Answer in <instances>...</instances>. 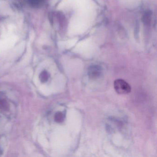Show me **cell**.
<instances>
[{"instance_id": "obj_1", "label": "cell", "mask_w": 157, "mask_h": 157, "mask_svg": "<svg viewBox=\"0 0 157 157\" xmlns=\"http://www.w3.org/2000/svg\"><path fill=\"white\" fill-rule=\"evenodd\" d=\"M116 92L120 94H127L131 91V87L125 81L121 79L116 80L114 82Z\"/></svg>"}, {"instance_id": "obj_2", "label": "cell", "mask_w": 157, "mask_h": 157, "mask_svg": "<svg viewBox=\"0 0 157 157\" xmlns=\"http://www.w3.org/2000/svg\"><path fill=\"white\" fill-rule=\"evenodd\" d=\"M101 74V68L97 65L90 67L88 71V75L90 78L95 79L98 78Z\"/></svg>"}, {"instance_id": "obj_7", "label": "cell", "mask_w": 157, "mask_h": 157, "mask_svg": "<svg viewBox=\"0 0 157 157\" xmlns=\"http://www.w3.org/2000/svg\"><path fill=\"white\" fill-rule=\"evenodd\" d=\"M0 152H1V147H0Z\"/></svg>"}, {"instance_id": "obj_5", "label": "cell", "mask_w": 157, "mask_h": 157, "mask_svg": "<svg viewBox=\"0 0 157 157\" xmlns=\"http://www.w3.org/2000/svg\"><path fill=\"white\" fill-rule=\"evenodd\" d=\"M40 80L42 82H45L48 80L49 78V74L46 71H44L40 74Z\"/></svg>"}, {"instance_id": "obj_3", "label": "cell", "mask_w": 157, "mask_h": 157, "mask_svg": "<svg viewBox=\"0 0 157 157\" xmlns=\"http://www.w3.org/2000/svg\"><path fill=\"white\" fill-rule=\"evenodd\" d=\"M10 109V105L7 100L0 99V112L5 113L8 112Z\"/></svg>"}, {"instance_id": "obj_4", "label": "cell", "mask_w": 157, "mask_h": 157, "mask_svg": "<svg viewBox=\"0 0 157 157\" xmlns=\"http://www.w3.org/2000/svg\"><path fill=\"white\" fill-rule=\"evenodd\" d=\"M151 12L150 11H147L145 12L142 18L143 22L146 25H148L150 23L151 21Z\"/></svg>"}, {"instance_id": "obj_6", "label": "cell", "mask_w": 157, "mask_h": 157, "mask_svg": "<svg viewBox=\"0 0 157 157\" xmlns=\"http://www.w3.org/2000/svg\"><path fill=\"white\" fill-rule=\"evenodd\" d=\"M65 119V115L62 112H59L56 113L55 115V120L57 123H61Z\"/></svg>"}]
</instances>
